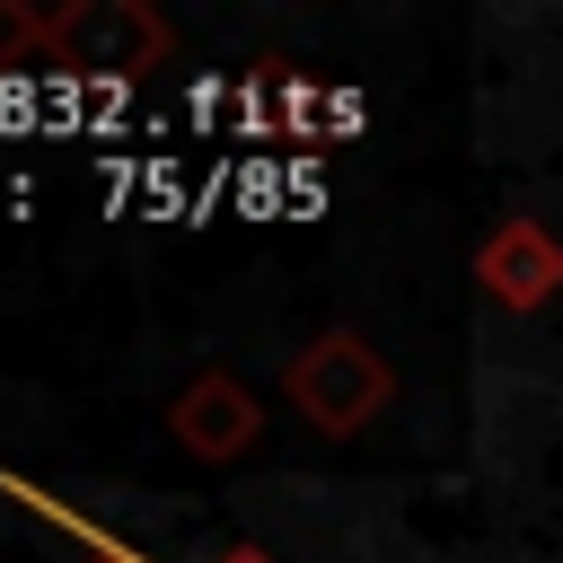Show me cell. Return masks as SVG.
Masks as SVG:
<instances>
[{
    "mask_svg": "<svg viewBox=\"0 0 563 563\" xmlns=\"http://www.w3.org/2000/svg\"><path fill=\"white\" fill-rule=\"evenodd\" d=\"M282 396H290L299 422H317L325 440H352V431H369V422L396 405V369H387V352H378L361 325H317V334L290 352Z\"/></svg>",
    "mask_w": 563,
    "mask_h": 563,
    "instance_id": "cell-1",
    "label": "cell"
},
{
    "mask_svg": "<svg viewBox=\"0 0 563 563\" xmlns=\"http://www.w3.org/2000/svg\"><path fill=\"white\" fill-rule=\"evenodd\" d=\"M35 44L70 70V79H141L176 53V26L150 0H70L35 18Z\"/></svg>",
    "mask_w": 563,
    "mask_h": 563,
    "instance_id": "cell-2",
    "label": "cell"
},
{
    "mask_svg": "<svg viewBox=\"0 0 563 563\" xmlns=\"http://www.w3.org/2000/svg\"><path fill=\"white\" fill-rule=\"evenodd\" d=\"M167 431H176L185 457L229 466V457H246V449L264 440V405H255V387H246L238 369H194V378L167 396Z\"/></svg>",
    "mask_w": 563,
    "mask_h": 563,
    "instance_id": "cell-3",
    "label": "cell"
},
{
    "mask_svg": "<svg viewBox=\"0 0 563 563\" xmlns=\"http://www.w3.org/2000/svg\"><path fill=\"white\" fill-rule=\"evenodd\" d=\"M475 290H484L493 308H510V317H537V308L563 290V238H554L545 220H528V211L493 220V229L475 238Z\"/></svg>",
    "mask_w": 563,
    "mask_h": 563,
    "instance_id": "cell-4",
    "label": "cell"
},
{
    "mask_svg": "<svg viewBox=\"0 0 563 563\" xmlns=\"http://www.w3.org/2000/svg\"><path fill=\"white\" fill-rule=\"evenodd\" d=\"M18 53H35V9H18V0H0V70H9Z\"/></svg>",
    "mask_w": 563,
    "mask_h": 563,
    "instance_id": "cell-5",
    "label": "cell"
},
{
    "mask_svg": "<svg viewBox=\"0 0 563 563\" xmlns=\"http://www.w3.org/2000/svg\"><path fill=\"white\" fill-rule=\"evenodd\" d=\"M220 563H273V554H255V545H238V554H220Z\"/></svg>",
    "mask_w": 563,
    "mask_h": 563,
    "instance_id": "cell-6",
    "label": "cell"
},
{
    "mask_svg": "<svg viewBox=\"0 0 563 563\" xmlns=\"http://www.w3.org/2000/svg\"><path fill=\"white\" fill-rule=\"evenodd\" d=\"M97 563H132V554H97Z\"/></svg>",
    "mask_w": 563,
    "mask_h": 563,
    "instance_id": "cell-7",
    "label": "cell"
}]
</instances>
